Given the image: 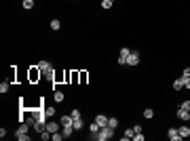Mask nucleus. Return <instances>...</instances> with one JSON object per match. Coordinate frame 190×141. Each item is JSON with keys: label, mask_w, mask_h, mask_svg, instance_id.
Masks as SVG:
<instances>
[{"label": "nucleus", "mask_w": 190, "mask_h": 141, "mask_svg": "<svg viewBox=\"0 0 190 141\" xmlns=\"http://www.w3.org/2000/svg\"><path fill=\"white\" fill-rule=\"evenodd\" d=\"M99 129H101V126H99L95 120L91 122V124H89V133H91V135H97V133H99Z\"/></svg>", "instance_id": "2eb2a0df"}, {"label": "nucleus", "mask_w": 190, "mask_h": 141, "mask_svg": "<svg viewBox=\"0 0 190 141\" xmlns=\"http://www.w3.org/2000/svg\"><path fill=\"white\" fill-rule=\"evenodd\" d=\"M133 141H144V135L142 133H135V135H133Z\"/></svg>", "instance_id": "cd10ccee"}, {"label": "nucleus", "mask_w": 190, "mask_h": 141, "mask_svg": "<svg viewBox=\"0 0 190 141\" xmlns=\"http://www.w3.org/2000/svg\"><path fill=\"white\" fill-rule=\"evenodd\" d=\"M131 55V48H120L119 55V65H127V57Z\"/></svg>", "instance_id": "39448f33"}, {"label": "nucleus", "mask_w": 190, "mask_h": 141, "mask_svg": "<svg viewBox=\"0 0 190 141\" xmlns=\"http://www.w3.org/2000/svg\"><path fill=\"white\" fill-rule=\"evenodd\" d=\"M182 78H184V80H188V78H190V68H186V70H184V74H182Z\"/></svg>", "instance_id": "c85d7f7f"}, {"label": "nucleus", "mask_w": 190, "mask_h": 141, "mask_svg": "<svg viewBox=\"0 0 190 141\" xmlns=\"http://www.w3.org/2000/svg\"><path fill=\"white\" fill-rule=\"evenodd\" d=\"M175 114H178V118L182 120V122H188V120H190V112H188V110H184V107H178Z\"/></svg>", "instance_id": "423d86ee"}, {"label": "nucleus", "mask_w": 190, "mask_h": 141, "mask_svg": "<svg viewBox=\"0 0 190 141\" xmlns=\"http://www.w3.org/2000/svg\"><path fill=\"white\" fill-rule=\"evenodd\" d=\"M114 137V129L112 126H104V129H99V133H97V141H108Z\"/></svg>", "instance_id": "f03ea898"}, {"label": "nucleus", "mask_w": 190, "mask_h": 141, "mask_svg": "<svg viewBox=\"0 0 190 141\" xmlns=\"http://www.w3.org/2000/svg\"><path fill=\"white\" fill-rule=\"evenodd\" d=\"M51 30H53V32L61 30V21H59V19H53V21H51Z\"/></svg>", "instance_id": "dca6fc26"}, {"label": "nucleus", "mask_w": 190, "mask_h": 141, "mask_svg": "<svg viewBox=\"0 0 190 141\" xmlns=\"http://www.w3.org/2000/svg\"><path fill=\"white\" fill-rule=\"evenodd\" d=\"M108 126L116 129V126H119V120H116V118H110V120H108Z\"/></svg>", "instance_id": "4be33fe9"}, {"label": "nucleus", "mask_w": 190, "mask_h": 141, "mask_svg": "<svg viewBox=\"0 0 190 141\" xmlns=\"http://www.w3.org/2000/svg\"><path fill=\"white\" fill-rule=\"evenodd\" d=\"M133 135H135V133H133V129H127L125 133H123V139H133Z\"/></svg>", "instance_id": "aec40b11"}, {"label": "nucleus", "mask_w": 190, "mask_h": 141, "mask_svg": "<svg viewBox=\"0 0 190 141\" xmlns=\"http://www.w3.org/2000/svg\"><path fill=\"white\" fill-rule=\"evenodd\" d=\"M137 63H140V53H137V51H131V55L127 57V65L133 68V65H137Z\"/></svg>", "instance_id": "20e7f679"}, {"label": "nucleus", "mask_w": 190, "mask_h": 141, "mask_svg": "<svg viewBox=\"0 0 190 141\" xmlns=\"http://www.w3.org/2000/svg\"><path fill=\"white\" fill-rule=\"evenodd\" d=\"M179 135H182V139H186V137H190V126L188 124H184V126H179Z\"/></svg>", "instance_id": "f8f14e48"}, {"label": "nucleus", "mask_w": 190, "mask_h": 141, "mask_svg": "<svg viewBox=\"0 0 190 141\" xmlns=\"http://www.w3.org/2000/svg\"><path fill=\"white\" fill-rule=\"evenodd\" d=\"M59 122H61V126H68V124H72V122H74V118H72V114H68V116H61Z\"/></svg>", "instance_id": "ddd939ff"}, {"label": "nucleus", "mask_w": 190, "mask_h": 141, "mask_svg": "<svg viewBox=\"0 0 190 141\" xmlns=\"http://www.w3.org/2000/svg\"><path fill=\"white\" fill-rule=\"evenodd\" d=\"M72 124H74V129H76V131H80L84 126V122L80 120V118H74V122H72Z\"/></svg>", "instance_id": "f3484780"}, {"label": "nucleus", "mask_w": 190, "mask_h": 141, "mask_svg": "<svg viewBox=\"0 0 190 141\" xmlns=\"http://www.w3.org/2000/svg\"><path fill=\"white\" fill-rule=\"evenodd\" d=\"M0 93H2V95L9 93V82H2V84H0Z\"/></svg>", "instance_id": "b1692460"}, {"label": "nucleus", "mask_w": 190, "mask_h": 141, "mask_svg": "<svg viewBox=\"0 0 190 141\" xmlns=\"http://www.w3.org/2000/svg\"><path fill=\"white\" fill-rule=\"evenodd\" d=\"M108 120H110V118H108L106 114H97V116H95V122H97L101 129H104V126H108Z\"/></svg>", "instance_id": "6e6552de"}, {"label": "nucleus", "mask_w": 190, "mask_h": 141, "mask_svg": "<svg viewBox=\"0 0 190 141\" xmlns=\"http://www.w3.org/2000/svg\"><path fill=\"white\" fill-rule=\"evenodd\" d=\"M179 107H184V110H188V112H190V99H188V101H182Z\"/></svg>", "instance_id": "bb28decb"}, {"label": "nucleus", "mask_w": 190, "mask_h": 141, "mask_svg": "<svg viewBox=\"0 0 190 141\" xmlns=\"http://www.w3.org/2000/svg\"><path fill=\"white\" fill-rule=\"evenodd\" d=\"M40 139H42V141H49V139H51V133H49V131H42V133H40Z\"/></svg>", "instance_id": "5701e85b"}, {"label": "nucleus", "mask_w": 190, "mask_h": 141, "mask_svg": "<svg viewBox=\"0 0 190 141\" xmlns=\"http://www.w3.org/2000/svg\"><path fill=\"white\" fill-rule=\"evenodd\" d=\"M63 97H66L63 91H53V99H55V103H61V101H63Z\"/></svg>", "instance_id": "4468645a"}, {"label": "nucleus", "mask_w": 190, "mask_h": 141, "mask_svg": "<svg viewBox=\"0 0 190 141\" xmlns=\"http://www.w3.org/2000/svg\"><path fill=\"white\" fill-rule=\"evenodd\" d=\"M45 114H47V118H53V116H55V107L47 106V107H45Z\"/></svg>", "instance_id": "6ab92c4d"}, {"label": "nucleus", "mask_w": 190, "mask_h": 141, "mask_svg": "<svg viewBox=\"0 0 190 141\" xmlns=\"http://www.w3.org/2000/svg\"><path fill=\"white\" fill-rule=\"evenodd\" d=\"M15 139H19V141H30V135H28V133H24V135H19V137H15Z\"/></svg>", "instance_id": "a878e982"}, {"label": "nucleus", "mask_w": 190, "mask_h": 141, "mask_svg": "<svg viewBox=\"0 0 190 141\" xmlns=\"http://www.w3.org/2000/svg\"><path fill=\"white\" fill-rule=\"evenodd\" d=\"M30 126H32V124H28V122H21V126H19V129L15 131V137H19V135H24V133H28V131H30Z\"/></svg>", "instance_id": "1a4fd4ad"}, {"label": "nucleus", "mask_w": 190, "mask_h": 141, "mask_svg": "<svg viewBox=\"0 0 190 141\" xmlns=\"http://www.w3.org/2000/svg\"><path fill=\"white\" fill-rule=\"evenodd\" d=\"M184 84H186L184 78H175V80H173V91H182V89H184Z\"/></svg>", "instance_id": "9b49d317"}, {"label": "nucleus", "mask_w": 190, "mask_h": 141, "mask_svg": "<svg viewBox=\"0 0 190 141\" xmlns=\"http://www.w3.org/2000/svg\"><path fill=\"white\" fill-rule=\"evenodd\" d=\"M72 118H80V110H72Z\"/></svg>", "instance_id": "c756f323"}, {"label": "nucleus", "mask_w": 190, "mask_h": 141, "mask_svg": "<svg viewBox=\"0 0 190 141\" xmlns=\"http://www.w3.org/2000/svg\"><path fill=\"white\" fill-rule=\"evenodd\" d=\"M184 89H190V78L186 80V84H184Z\"/></svg>", "instance_id": "7c9ffc66"}, {"label": "nucleus", "mask_w": 190, "mask_h": 141, "mask_svg": "<svg viewBox=\"0 0 190 141\" xmlns=\"http://www.w3.org/2000/svg\"><path fill=\"white\" fill-rule=\"evenodd\" d=\"M112 6V0H101V9H110Z\"/></svg>", "instance_id": "393cba45"}, {"label": "nucleus", "mask_w": 190, "mask_h": 141, "mask_svg": "<svg viewBox=\"0 0 190 141\" xmlns=\"http://www.w3.org/2000/svg\"><path fill=\"white\" fill-rule=\"evenodd\" d=\"M47 131L51 135L57 133V131H61V122H57V120H47Z\"/></svg>", "instance_id": "7ed1b4c3"}, {"label": "nucleus", "mask_w": 190, "mask_h": 141, "mask_svg": "<svg viewBox=\"0 0 190 141\" xmlns=\"http://www.w3.org/2000/svg\"><path fill=\"white\" fill-rule=\"evenodd\" d=\"M74 124H68V126H61V133H63V139H68V137H72V133H74Z\"/></svg>", "instance_id": "9d476101"}, {"label": "nucleus", "mask_w": 190, "mask_h": 141, "mask_svg": "<svg viewBox=\"0 0 190 141\" xmlns=\"http://www.w3.org/2000/svg\"><path fill=\"white\" fill-rule=\"evenodd\" d=\"M144 118H148V120H150V118H154V112H152L150 107H146V110H144Z\"/></svg>", "instance_id": "412c9836"}, {"label": "nucleus", "mask_w": 190, "mask_h": 141, "mask_svg": "<svg viewBox=\"0 0 190 141\" xmlns=\"http://www.w3.org/2000/svg\"><path fill=\"white\" fill-rule=\"evenodd\" d=\"M167 137H169L171 141H182V135H179L178 129H169L167 131Z\"/></svg>", "instance_id": "0eeeda50"}, {"label": "nucleus", "mask_w": 190, "mask_h": 141, "mask_svg": "<svg viewBox=\"0 0 190 141\" xmlns=\"http://www.w3.org/2000/svg\"><path fill=\"white\" fill-rule=\"evenodd\" d=\"M21 6H24L25 11H30V9L34 6V0H21Z\"/></svg>", "instance_id": "a211bd4d"}, {"label": "nucleus", "mask_w": 190, "mask_h": 141, "mask_svg": "<svg viewBox=\"0 0 190 141\" xmlns=\"http://www.w3.org/2000/svg\"><path fill=\"white\" fill-rule=\"evenodd\" d=\"M38 70L42 72V76H45V78L55 80V70H53V65H51L49 61H38Z\"/></svg>", "instance_id": "f257e3e1"}]
</instances>
